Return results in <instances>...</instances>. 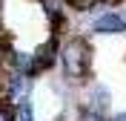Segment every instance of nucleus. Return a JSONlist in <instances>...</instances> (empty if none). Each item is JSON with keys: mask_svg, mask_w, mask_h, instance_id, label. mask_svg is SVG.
I'll return each instance as SVG.
<instances>
[{"mask_svg": "<svg viewBox=\"0 0 126 121\" xmlns=\"http://www.w3.org/2000/svg\"><path fill=\"white\" fill-rule=\"evenodd\" d=\"M60 66L66 78L72 81H86L89 69H92V49L83 38H69L60 46Z\"/></svg>", "mask_w": 126, "mask_h": 121, "instance_id": "1", "label": "nucleus"}, {"mask_svg": "<svg viewBox=\"0 0 126 121\" xmlns=\"http://www.w3.org/2000/svg\"><path fill=\"white\" fill-rule=\"evenodd\" d=\"M92 32L97 35H123L126 32V17L118 12H100L92 20Z\"/></svg>", "mask_w": 126, "mask_h": 121, "instance_id": "2", "label": "nucleus"}, {"mask_svg": "<svg viewBox=\"0 0 126 121\" xmlns=\"http://www.w3.org/2000/svg\"><path fill=\"white\" fill-rule=\"evenodd\" d=\"M109 104H112L109 87H103V84H92V92H89V98H86V110H94V113H103V115H106Z\"/></svg>", "mask_w": 126, "mask_h": 121, "instance_id": "3", "label": "nucleus"}, {"mask_svg": "<svg viewBox=\"0 0 126 121\" xmlns=\"http://www.w3.org/2000/svg\"><path fill=\"white\" fill-rule=\"evenodd\" d=\"M78 121H109V118H106L103 113H94V110H86V107H83V110H80V118H78Z\"/></svg>", "mask_w": 126, "mask_h": 121, "instance_id": "4", "label": "nucleus"}, {"mask_svg": "<svg viewBox=\"0 0 126 121\" xmlns=\"http://www.w3.org/2000/svg\"><path fill=\"white\" fill-rule=\"evenodd\" d=\"M109 121H126V113H118V115H112Z\"/></svg>", "mask_w": 126, "mask_h": 121, "instance_id": "5", "label": "nucleus"}]
</instances>
